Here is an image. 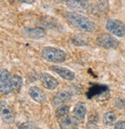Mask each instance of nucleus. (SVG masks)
Segmentation results:
<instances>
[{"label": "nucleus", "mask_w": 125, "mask_h": 129, "mask_svg": "<svg viewBox=\"0 0 125 129\" xmlns=\"http://www.w3.org/2000/svg\"><path fill=\"white\" fill-rule=\"evenodd\" d=\"M61 129H74L78 124V120L74 115H68L59 121Z\"/></svg>", "instance_id": "nucleus-13"}, {"label": "nucleus", "mask_w": 125, "mask_h": 129, "mask_svg": "<svg viewBox=\"0 0 125 129\" xmlns=\"http://www.w3.org/2000/svg\"><path fill=\"white\" fill-rule=\"evenodd\" d=\"M74 129H80V128H78V127H75V128H74Z\"/></svg>", "instance_id": "nucleus-23"}, {"label": "nucleus", "mask_w": 125, "mask_h": 129, "mask_svg": "<svg viewBox=\"0 0 125 129\" xmlns=\"http://www.w3.org/2000/svg\"><path fill=\"white\" fill-rule=\"evenodd\" d=\"M29 95L37 103L44 104L47 102L45 93L38 86H31L29 89Z\"/></svg>", "instance_id": "nucleus-11"}, {"label": "nucleus", "mask_w": 125, "mask_h": 129, "mask_svg": "<svg viewBox=\"0 0 125 129\" xmlns=\"http://www.w3.org/2000/svg\"><path fill=\"white\" fill-rule=\"evenodd\" d=\"M13 92L12 76L6 69L0 70V92L8 95Z\"/></svg>", "instance_id": "nucleus-3"}, {"label": "nucleus", "mask_w": 125, "mask_h": 129, "mask_svg": "<svg viewBox=\"0 0 125 129\" xmlns=\"http://www.w3.org/2000/svg\"><path fill=\"white\" fill-rule=\"evenodd\" d=\"M0 117L2 120L7 124L14 123L15 119V114L12 108L5 101L0 102Z\"/></svg>", "instance_id": "nucleus-6"}, {"label": "nucleus", "mask_w": 125, "mask_h": 129, "mask_svg": "<svg viewBox=\"0 0 125 129\" xmlns=\"http://www.w3.org/2000/svg\"><path fill=\"white\" fill-rule=\"evenodd\" d=\"M22 34L31 39L40 40L46 37L45 31L41 28H25L22 29Z\"/></svg>", "instance_id": "nucleus-10"}, {"label": "nucleus", "mask_w": 125, "mask_h": 129, "mask_svg": "<svg viewBox=\"0 0 125 129\" xmlns=\"http://www.w3.org/2000/svg\"><path fill=\"white\" fill-rule=\"evenodd\" d=\"M40 80L42 86L48 90H54L59 86V82L55 77L48 73H43L41 75Z\"/></svg>", "instance_id": "nucleus-8"}, {"label": "nucleus", "mask_w": 125, "mask_h": 129, "mask_svg": "<svg viewBox=\"0 0 125 129\" xmlns=\"http://www.w3.org/2000/svg\"><path fill=\"white\" fill-rule=\"evenodd\" d=\"M41 55L46 61L54 63H62L67 59V54L63 50L51 46L45 47Z\"/></svg>", "instance_id": "nucleus-2"}, {"label": "nucleus", "mask_w": 125, "mask_h": 129, "mask_svg": "<svg viewBox=\"0 0 125 129\" xmlns=\"http://www.w3.org/2000/svg\"><path fill=\"white\" fill-rule=\"evenodd\" d=\"M117 120V115L114 112L109 111L107 112L103 117V121L104 123L108 126H112L114 124Z\"/></svg>", "instance_id": "nucleus-17"}, {"label": "nucleus", "mask_w": 125, "mask_h": 129, "mask_svg": "<svg viewBox=\"0 0 125 129\" xmlns=\"http://www.w3.org/2000/svg\"><path fill=\"white\" fill-rule=\"evenodd\" d=\"M22 3H27V4H33L35 3V1H23Z\"/></svg>", "instance_id": "nucleus-22"}, {"label": "nucleus", "mask_w": 125, "mask_h": 129, "mask_svg": "<svg viewBox=\"0 0 125 129\" xmlns=\"http://www.w3.org/2000/svg\"><path fill=\"white\" fill-rule=\"evenodd\" d=\"M108 90V88L106 86L103 85H95L91 89H89L88 92V98L91 97H96L98 95H101L104 93H105Z\"/></svg>", "instance_id": "nucleus-15"}, {"label": "nucleus", "mask_w": 125, "mask_h": 129, "mask_svg": "<svg viewBox=\"0 0 125 129\" xmlns=\"http://www.w3.org/2000/svg\"><path fill=\"white\" fill-rule=\"evenodd\" d=\"M66 6L73 12L86 13L89 9V2L83 0H68L65 2Z\"/></svg>", "instance_id": "nucleus-7"}, {"label": "nucleus", "mask_w": 125, "mask_h": 129, "mask_svg": "<svg viewBox=\"0 0 125 129\" xmlns=\"http://www.w3.org/2000/svg\"><path fill=\"white\" fill-rule=\"evenodd\" d=\"M50 70L55 72L56 74H58L59 76H61L62 79L65 80L71 81L75 77V73H74V71L65 67H61L58 65H52L50 67Z\"/></svg>", "instance_id": "nucleus-9"}, {"label": "nucleus", "mask_w": 125, "mask_h": 129, "mask_svg": "<svg viewBox=\"0 0 125 129\" xmlns=\"http://www.w3.org/2000/svg\"><path fill=\"white\" fill-rule=\"evenodd\" d=\"M22 78L18 75L12 76V86H13V92H18L22 86Z\"/></svg>", "instance_id": "nucleus-18"}, {"label": "nucleus", "mask_w": 125, "mask_h": 129, "mask_svg": "<svg viewBox=\"0 0 125 129\" xmlns=\"http://www.w3.org/2000/svg\"><path fill=\"white\" fill-rule=\"evenodd\" d=\"M106 28L112 35L121 38L125 35V25L117 19H108L106 22Z\"/></svg>", "instance_id": "nucleus-5"}, {"label": "nucleus", "mask_w": 125, "mask_h": 129, "mask_svg": "<svg viewBox=\"0 0 125 129\" xmlns=\"http://www.w3.org/2000/svg\"><path fill=\"white\" fill-rule=\"evenodd\" d=\"M96 43L105 49H115L119 46V41L114 36L107 33L100 35L96 39Z\"/></svg>", "instance_id": "nucleus-4"}, {"label": "nucleus", "mask_w": 125, "mask_h": 129, "mask_svg": "<svg viewBox=\"0 0 125 129\" xmlns=\"http://www.w3.org/2000/svg\"><path fill=\"white\" fill-rule=\"evenodd\" d=\"M68 22L73 28L79 31L91 33L95 31L96 24L88 17L73 12H68L65 14Z\"/></svg>", "instance_id": "nucleus-1"}, {"label": "nucleus", "mask_w": 125, "mask_h": 129, "mask_svg": "<svg viewBox=\"0 0 125 129\" xmlns=\"http://www.w3.org/2000/svg\"><path fill=\"white\" fill-rule=\"evenodd\" d=\"M71 42L73 43V44H74L75 46H78V47L88 45L87 41L81 35H75L72 38Z\"/></svg>", "instance_id": "nucleus-19"}, {"label": "nucleus", "mask_w": 125, "mask_h": 129, "mask_svg": "<svg viewBox=\"0 0 125 129\" xmlns=\"http://www.w3.org/2000/svg\"><path fill=\"white\" fill-rule=\"evenodd\" d=\"M86 112H87V108L84 102H78V103H76L74 107L73 113H74V116L79 121H82L85 119Z\"/></svg>", "instance_id": "nucleus-14"}, {"label": "nucleus", "mask_w": 125, "mask_h": 129, "mask_svg": "<svg viewBox=\"0 0 125 129\" xmlns=\"http://www.w3.org/2000/svg\"><path fill=\"white\" fill-rule=\"evenodd\" d=\"M114 129H125V121H118L116 122Z\"/></svg>", "instance_id": "nucleus-21"}, {"label": "nucleus", "mask_w": 125, "mask_h": 129, "mask_svg": "<svg viewBox=\"0 0 125 129\" xmlns=\"http://www.w3.org/2000/svg\"><path fill=\"white\" fill-rule=\"evenodd\" d=\"M71 99V95L69 92L65 90L58 91L55 94L52 99V105L54 106H59L64 105Z\"/></svg>", "instance_id": "nucleus-12"}, {"label": "nucleus", "mask_w": 125, "mask_h": 129, "mask_svg": "<svg viewBox=\"0 0 125 129\" xmlns=\"http://www.w3.org/2000/svg\"><path fill=\"white\" fill-rule=\"evenodd\" d=\"M18 129H38L37 126L31 121H27L22 123L19 127Z\"/></svg>", "instance_id": "nucleus-20"}, {"label": "nucleus", "mask_w": 125, "mask_h": 129, "mask_svg": "<svg viewBox=\"0 0 125 129\" xmlns=\"http://www.w3.org/2000/svg\"><path fill=\"white\" fill-rule=\"evenodd\" d=\"M69 111H70V109H69L68 106H67L65 104L59 106L57 107V109L55 110V116L58 119L61 120L68 115Z\"/></svg>", "instance_id": "nucleus-16"}]
</instances>
